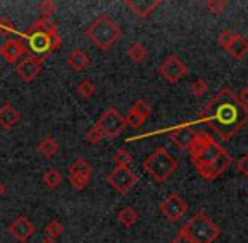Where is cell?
Segmentation results:
<instances>
[{"label": "cell", "instance_id": "74e56055", "mask_svg": "<svg viewBox=\"0 0 248 243\" xmlns=\"http://www.w3.org/2000/svg\"><path fill=\"white\" fill-rule=\"evenodd\" d=\"M9 32H17L16 27H14V24L10 22L7 17H2L0 19V34H9Z\"/></svg>", "mask_w": 248, "mask_h": 243}, {"label": "cell", "instance_id": "d4e9b609", "mask_svg": "<svg viewBox=\"0 0 248 243\" xmlns=\"http://www.w3.org/2000/svg\"><path fill=\"white\" fill-rule=\"evenodd\" d=\"M76 91H78V95L81 96L83 100H90V98H93V96H95L96 86H95V83H93L92 79H83V81L78 85V88H76Z\"/></svg>", "mask_w": 248, "mask_h": 243}, {"label": "cell", "instance_id": "484cf974", "mask_svg": "<svg viewBox=\"0 0 248 243\" xmlns=\"http://www.w3.org/2000/svg\"><path fill=\"white\" fill-rule=\"evenodd\" d=\"M111 161L115 162V166L117 167H130V164H132V155L128 154L127 151H124V149H120V151H117L113 154V157H111Z\"/></svg>", "mask_w": 248, "mask_h": 243}, {"label": "cell", "instance_id": "83f0119b", "mask_svg": "<svg viewBox=\"0 0 248 243\" xmlns=\"http://www.w3.org/2000/svg\"><path fill=\"white\" fill-rule=\"evenodd\" d=\"M85 138H86V142H88V144L96 145V144H100L105 137H103V132H101L100 128L96 127V123H95V125H92L88 130H86Z\"/></svg>", "mask_w": 248, "mask_h": 243}, {"label": "cell", "instance_id": "4dcf8cb0", "mask_svg": "<svg viewBox=\"0 0 248 243\" xmlns=\"http://www.w3.org/2000/svg\"><path fill=\"white\" fill-rule=\"evenodd\" d=\"M130 110H134L135 113H139V115H140L144 120H147L149 117H150V112H152L150 105H149L147 102H144V100H137V102H135L134 105H132Z\"/></svg>", "mask_w": 248, "mask_h": 243}, {"label": "cell", "instance_id": "ac0fdd59", "mask_svg": "<svg viewBox=\"0 0 248 243\" xmlns=\"http://www.w3.org/2000/svg\"><path fill=\"white\" fill-rule=\"evenodd\" d=\"M226 51H228L230 56H232L235 61L245 60L248 56V39L245 36H242L240 32H235V37H233V41L230 43V46Z\"/></svg>", "mask_w": 248, "mask_h": 243}, {"label": "cell", "instance_id": "8d00e7d4", "mask_svg": "<svg viewBox=\"0 0 248 243\" xmlns=\"http://www.w3.org/2000/svg\"><path fill=\"white\" fill-rule=\"evenodd\" d=\"M235 166H236V169H238V171L248 179V152L243 155V157H240L238 161L235 162Z\"/></svg>", "mask_w": 248, "mask_h": 243}, {"label": "cell", "instance_id": "d6a6232c", "mask_svg": "<svg viewBox=\"0 0 248 243\" xmlns=\"http://www.w3.org/2000/svg\"><path fill=\"white\" fill-rule=\"evenodd\" d=\"M90 179H92V176H69V184L75 189L83 191L90 184Z\"/></svg>", "mask_w": 248, "mask_h": 243}, {"label": "cell", "instance_id": "836d02e7", "mask_svg": "<svg viewBox=\"0 0 248 243\" xmlns=\"http://www.w3.org/2000/svg\"><path fill=\"white\" fill-rule=\"evenodd\" d=\"M226 7H228V3H226L225 0H209V2L206 3V9L211 14H215V15H219Z\"/></svg>", "mask_w": 248, "mask_h": 243}, {"label": "cell", "instance_id": "603a6c76", "mask_svg": "<svg viewBox=\"0 0 248 243\" xmlns=\"http://www.w3.org/2000/svg\"><path fill=\"white\" fill-rule=\"evenodd\" d=\"M43 182L46 184V186L49 187V189H56V187H58L59 184L62 182L61 172H59L58 169H54V167L47 169V171L43 174Z\"/></svg>", "mask_w": 248, "mask_h": 243}, {"label": "cell", "instance_id": "8fae6325", "mask_svg": "<svg viewBox=\"0 0 248 243\" xmlns=\"http://www.w3.org/2000/svg\"><path fill=\"white\" fill-rule=\"evenodd\" d=\"M187 73V66L184 64L176 54H170L164 60L159 66V75L166 79L167 83H177Z\"/></svg>", "mask_w": 248, "mask_h": 243}, {"label": "cell", "instance_id": "9a60e30c", "mask_svg": "<svg viewBox=\"0 0 248 243\" xmlns=\"http://www.w3.org/2000/svg\"><path fill=\"white\" fill-rule=\"evenodd\" d=\"M26 53H27V47L20 39L7 41V43H3L2 46H0V56H2L7 62L19 61Z\"/></svg>", "mask_w": 248, "mask_h": 243}, {"label": "cell", "instance_id": "cb8c5ba5", "mask_svg": "<svg viewBox=\"0 0 248 243\" xmlns=\"http://www.w3.org/2000/svg\"><path fill=\"white\" fill-rule=\"evenodd\" d=\"M127 54L134 62H142L145 58H147V49H145V46L142 43H134L130 47H128Z\"/></svg>", "mask_w": 248, "mask_h": 243}, {"label": "cell", "instance_id": "44dd1931", "mask_svg": "<svg viewBox=\"0 0 248 243\" xmlns=\"http://www.w3.org/2000/svg\"><path fill=\"white\" fill-rule=\"evenodd\" d=\"M118 223L122 225V227L125 228H132L134 225L139 223V220H140V216H139V213L134 210V208H124V210L118 213Z\"/></svg>", "mask_w": 248, "mask_h": 243}, {"label": "cell", "instance_id": "7402d4cb", "mask_svg": "<svg viewBox=\"0 0 248 243\" xmlns=\"http://www.w3.org/2000/svg\"><path fill=\"white\" fill-rule=\"evenodd\" d=\"M68 172H69V176H92L93 167L85 159H76L68 167Z\"/></svg>", "mask_w": 248, "mask_h": 243}, {"label": "cell", "instance_id": "f35d334b", "mask_svg": "<svg viewBox=\"0 0 248 243\" xmlns=\"http://www.w3.org/2000/svg\"><path fill=\"white\" fill-rule=\"evenodd\" d=\"M236 98H238V102L242 103L243 106H247V108H248V86H245V88L238 93V96H236Z\"/></svg>", "mask_w": 248, "mask_h": 243}, {"label": "cell", "instance_id": "d590c367", "mask_svg": "<svg viewBox=\"0 0 248 243\" xmlns=\"http://www.w3.org/2000/svg\"><path fill=\"white\" fill-rule=\"evenodd\" d=\"M233 37H235V32H232V30H221L219 36H218V44L223 47V49H228V46L233 41Z\"/></svg>", "mask_w": 248, "mask_h": 243}, {"label": "cell", "instance_id": "7c38bea8", "mask_svg": "<svg viewBox=\"0 0 248 243\" xmlns=\"http://www.w3.org/2000/svg\"><path fill=\"white\" fill-rule=\"evenodd\" d=\"M9 233L10 237L19 243H27L36 233V227L32 221H29V218L26 216H17L12 223L9 225Z\"/></svg>", "mask_w": 248, "mask_h": 243}, {"label": "cell", "instance_id": "ab89813d", "mask_svg": "<svg viewBox=\"0 0 248 243\" xmlns=\"http://www.w3.org/2000/svg\"><path fill=\"white\" fill-rule=\"evenodd\" d=\"M170 243H193V242H191L189 238H187L186 235L183 233V231H179V233H177L176 237L170 240Z\"/></svg>", "mask_w": 248, "mask_h": 243}, {"label": "cell", "instance_id": "ffe728a7", "mask_svg": "<svg viewBox=\"0 0 248 243\" xmlns=\"http://www.w3.org/2000/svg\"><path fill=\"white\" fill-rule=\"evenodd\" d=\"M37 151H39V154L43 155V157L52 159L59 152V142L56 140L54 137H46V138H43V140H41Z\"/></svg>", "mask_w": 248, "mask_h": 243}, {"label": "cell", "instance_id": "5bb4252c", "mask_svg": "<svg viewBox=\"0 0 248 243\" xmlns=\"http://www.w3.org/2000/svg\"><path fill=\"white\" fill-rule=\"evenodd\" d=\"M169 137L181 151H189L191 144H193L194 137H196V132L189 125H179V127L172 128L169 132Z\"/></svg>", "mask_w": 248, "mask_h": 243}, {"label": "cell", "instance_id": "d6986e66", "mask_svg": "<svg viewBox=\"0 0 248 243\" xmlns=\"http://www.w3.org/2000/svg\"><path fill=\"white\" fill-rule=\"evenodd\" d=\"M66 64H68V68L75 73L85 71L90 64V58L83 49H75L69 53L68 58H66Z\"/></svg>", "mask_w": 248, "mask_h": 243}, {"label": "cell", "instance_id": "3957f363", "mask_svg": "<svg viewBox=\"0 0 248 243\" xmlns=\"http://www.w3.org/2000/svg\"><path fill=\"white\" fill-rule=\"evenodd\" d=\"M86 37L92 41L93 46H96L101 51H108L117 44V41L122 36V29L118 24L107 14H101L96 17L85 30Z\"/></svg>", "mask_w": 248, "mask_h": 243}, {"label": "cell", "instance_id": "f546056e", "mask_svg": "<svg viewBox=\"0 0 248 243\" xmlns=\"http://www.w3.org/2000/svg\"><path fill=\"white\" fill-rule=\"evenodd\" d=\"M37 9H39L41 15H43V19H51L52 15H54L56 12V3L52 2V0H43V2L37 5Z\"/></svg>", "mask_w": 248, "mask_h": 243}, {"label": "cell", "instance_id": "e575fe53", "mask_svg": "<svg viewBox=\"0 0 248 243\" xmlns=\"http://www.w3.org/2000/svg\"><path fill=\"white\" fill-rule=\"evenodd\" d=\"M208 91V85H206L204 79H194L193 85H191V93H193L194 96H202L204 93Z\"/></svg>", "mask_w": 248, "mask_h": 243}, {"label": "cell", "instance_id": "1f68e13d", "mask_svg": "<svg viewBox=\"0 0 248 243\" xmlns=\"http://www.w3.org/2000/svg\"><path fill=\"white\" fill-rule=\"evenodd\" d=\"M144 119H142L139 113H135L134 110H130V112L127 113V117H125V125L130 128H140L142 125H144Z\"/></svg>", "mask_w": 248, "mask_h": 243}, {"label": "cell", "instance_id": "52a82bcc", "mask_svg": "<svg viewBox=\"0 0 248 243\" xmlns=\"http://www.w3.org/2000/svg\"><path fill=\"white\" fill-rule=\"evenodd\" d=\"M96 127L103 132L105 138L113 140V138H117L124 132V128L127 125H125V117H122L115 108H108L96 122Z\"/></svg>", "mask_w": 248, "mask_h": 243}, {"label": "cell", "instance_id": "277c9868", "mask_svg": "<svg viewBox=\"0 0 248 243\" xmlns=\"http://www.w3.org/2000/svg\"><path fill=\"white\" fill-rule=\"evenodd\" d=\"M142 167H144V171L147 172L154 181L164 182L176 172L177 161H176V157L170 155L164 147H159L145 159Z\"/></svg>", "mask_w": 248, "mask_h": 243}, {"label": "cell", "instance_id": "e0dca14e", "mask_svg": "<svg viewBox=\"0 0 248 243\" xmlns=\"http://www.w3.org/2000/svg\"><path fill=\"white\" fill-rule=\"evenodd\" d=\"M20 122V113L12 103H3L0 105V127L2 130H10Z\"/></svg>", "mask_w": 248, "mask_h": 243}, {"label": "cell", "instance_id": "9c48e42d", "mask_svg": "<svg viewBox=\"0 0 248 243\" xmlns=\"http://www.w3.org/2000/svg\"><path fill=\"white\" fill-rule=\"evenodd\" d=\"M232 162H233L232 155L225 151L221 155H218L215 161L208 162V164L194 166V167H196L198 174L201 176L202 179H206V181H215L216 178H219V176H221L223 172L230 167V164H232Z\"/></svg>", "mask_w": 248, "mask_h": 243}, {"label": "cell", "instance_id": "ba28073f", "mask_svg": "<svg viewBox=\"0 0 248 243\" xmlns=\"http://www.w3.org/2000/svg\"><path fill=\"white\" fill-rule=\"evenodd\" d=\"M139 178L130 167H115L107 176V182L117 191L118 194H127L137 184Z\"/></svg>", "mask_w": 248, "mask_h": 243}, {"label": "cell", "instance_id": "30bf717a", "mask_svg": "<svg viewBox=\"0 0 248 243\" xmlns=\"http://www.w3.org/2000/svg\"><path fill=\"white\" fill-rule=\"evenodd\" d=\"M159 210H160V213L166 216V220H169L170 223H177V221L186 214L187 203L181 196H177V194H170V196H167L166 199L160 203Z\"/></svg>", "mask_w": 248, "mask_h": 243}, {"label": "cell", "instance_id": "2e32d148", "mask_svg": "<svg viewBox=\"0 0 248 243\" xmlns=\"http://www.w3.org/2000/svg\"><path fill=\"white\" fill-rule=\"evenodd\" d=\"M160 3H162L160 0H127L125 5H127L137 17L145 19V17H149Z\"/></svg>", "mask_w": 248, "mask_h": 243}, {"label": "cell", "instance_id": "7a4b0ae2", "mask_svg": "<svg viewBox=\"0 0 248 243\" xmlns=\"http://www.w3.org/2000/svg\"><path fill=\"white\" fill-rule=\"evenodd\" d=\"M19 34L20 39L27 41V53L29 56H34L41 61H46L52 53L61 49L62 39L59 34H49L44 30L37 29L36 26H31L24 32H16Z\"/></svg>", "mask_w": 248, "mask_h": 243}, {"label": "cell", "instance_id": "f1b7e54d", "mask_svg": "<svg viewBox=\"0 0 248 243\" xmlns=\"http://www.w3.org/2000/svg\"><path fill=\"white\" fill-rule=\"evenodd\" d=\"M32 26H36L37 29L44 30V32L59 34V32H58V26H56V22H54L52 19H43V17H41V19H39V20H36V22H34Z\"/></svg>", "mask_w": 248, "mask_h": 243}, {"label": "cell", "instance_id": "8992f818", "mask_svg": "<svg viewBox=\"0 0 248 243\" xmlns=\"http://www.w3.org/2000/svg\"><path fill=\"white\" fill-rule=\"evenodd\" d=\"M189 152L194 166H199L215 161L218 155H221L225 152V149L206 132H196V137H194L193 144H191Z\"/></svg>", "mask_w": 248, "mask_h": 243}, {"label": "cell", "instance_id": "4fadbf2b", "mask_svg": "<svg viewBox=\"0 0 248 243\" xmlns=\"http://www.w3.org/2000/svg\"><path fill=\"white\" fill-rule=\"evenodd\" d=\"M43 64H44V61H41V60H37V58L29 56V54H27V56L16 66V73L22 78V81L31 83L41 75V71H43Z\"/></svg>", "mask_w": 248, "mask_h": 243}, {"label": "cell", "instance_id": "60d3db41", "mask_svg": "<svg viewBox=\"0 0 248 243\" xmlns=\"http://www.w3.org/2000/svg\"><path fill=\"white\" fill-rule=\"evenodd\" d=\"M39 243H58V242H56V240H52V238H43V240H41Z\"/></svg>", "mask_w": 248, "mask_h": 243}, {"label": "cell", "instance_id": "6da1fadb", "mask_svg": "<svg viewBox=\"0 0 248 243\" xmlns=\"http://www.w3.org/2000/svg\"><path fill=\"white\" fill-rule=\"evenodd\" d=\"M199 120L211 127L221 140L228 142L247 125L248 108L238 102L232 90L221 88L211 102L206 103Z\"/></svg>", "mask_w": 248, "mask_h": 243}, {"label": "cell", "instance_id": "b9f144b4", "mask_svg": "<svg viewBox=\"0 0 248 243\" xmlns=\"http://www.w3.org/2000/svg\"><path fill=\"white\" fill-rule=\"evenodd\" d=\"M3 194H5V184H3V182H0V197H2Z\"/></svg>", "mask_w": 248, "mask_h": 243}, {"label": "cell", "instance_id": "5b68a950", "mask_svg": "<svg viewBox=\"0 0 248 243\" xmlns=\"http://www.w3.org/2000/svg\"><path fill=\"white\" fill-rule=\"evenodd\" d=\"M181 231L193 243H213L221 233V230L202 211L194 214Z\"/></svg>", "mask_w": 248, "mask_h": 243}, {"label": "cell", "instance_id": "4316f807", "mask_svg": "<svg viewBox=\"0 0 248 243\" xmlns=\"http://www.w3.org/2000/svg\"><path fill=\"white\" fill-rule=\"evenodd\" d=\"M44 231H46L47 238H52V240H58V237H61L62 231H64V227H62V225L59 223L58 220H51L49 223L46 225Z\"/></svg>", "mask_w": 248, "mask_h": 243}]
</instances>
